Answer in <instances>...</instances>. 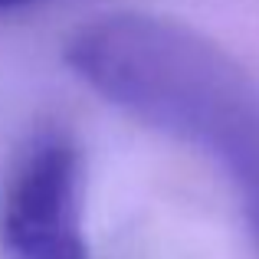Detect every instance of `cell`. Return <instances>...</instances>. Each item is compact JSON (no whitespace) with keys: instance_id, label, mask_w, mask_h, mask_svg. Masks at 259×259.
<instances>
[{"instance_id":"obj_1","label":"cell","mask_w":259,"mask_h":259,"mask_svg":"<svg viewBox=\"0 0 259 259\" xmlns=\"http://www.w3.org/2000/svg\"><path fill=\"white\" fill-rule=\"evenodd\" d=\"M66 63L105 102L213 158L259 249V82L203 33L148 13L79 26Z\"/></svg>"},{"instance_id":"obj_2","label":"cell","mask_w":259,"mask_h":259,"mask_svg":"<svg viewBox=\"0 0 259 259\" xmlns=\"http://www.w3.org/2000/svg\"><path fill=\"white\" fill-rule=\"evenodd\" d=\"M0 259H89L79 148L59 128L33 135L0 184Z\"/></svg>"},{"instance_id":"obj_3","label":"cell","mask_w":259,"mask_h":259,"mask_svg":"<svg viewBox=\"0 0 259 259\" xmlns=\"http://www.w3.org/2000/svg\"><path fill=\"white\" fill-rule=\"evenodd\" d=\"M20 4H30V0H0V10H10V7H20Z\"/></svg>"}]
</instances>
